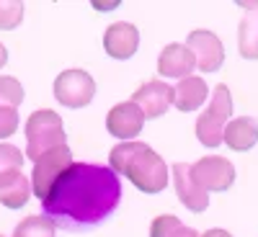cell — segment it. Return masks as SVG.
<instances>
[{"mask_svg": "<svg viewBox=\"0 0 258 237\" xmlns=\"http://www.w3.org/2000/svg\"><path fill=\"white\" fill-rule=\"evenodd\" d=\"M121 201V181L111 168L73 163L57 178L47 199L41 201L44 217L68 232L98 227L116 211Z\"/></svg>", "mask_w": 258, "mask_h": 237, "instance_id": "obj_1", "label": "cell"}, {"mask_svg": "<svg viewBox=\"0 0 258 237\" xmlns=\"http://www.w3.org/2000/svg\"><path fill=\"white\" fill-rule=\"evenodd\" d=\"M109 168L116 176L132 181L142 193H160L168 188V165L165 160L145 142H121L109 152Z\"/></svg>", "mask_w": 258, "mask_h": 237, "instance_id": "obj_2", "label": "cell"}, {"mask_svg": "<svg viewBox=\"0 0 258 237\" xmlns=\"http://www.w3.org/2000/svg\"><path fill=\"white\" fill-rule=\"evenodd\" d=\"M26 155L29 160H39L41 155L52 152L54 147L64 144L62 116L52 109H39L26 119Z\"/></svg>", "mask_w": 258, "mask_h": 237, "instance_id": "obj_3", "label": "cell"}, {"mask_svg": "<svg viewBox=\"0 0 258 237\" xmlns=\"http://www.w3.org/2000/svg\"><path fill=\"white\" fill-rule=\"evenodd\" d=\"M232 114V98H230V88L225 83H220L214 88L212 103L207 106V111L197 119V139L204 147H220L222 144V132L230 121Z\"/></svg>", "mask_w": 258, "mask_h": 237, "instance_id": "obj_4", "label": "cell"}, {"mask_svg": "<svg viewBox=\"0 0 258 237\" xmlns=\"http://www.w3.org/2000/svg\"><path fill=\"white\" fill-rule=\"evenodd\" d=\"M73 149L68 144H62V147H54L52 152L47 155H41L39 160H34V170H31V193L39 199V201H44L47 199V193L52 191V186L57 183V178L73 165Z\"/></svg>", "mask_w": 258, "mask_h": 237, "instance_id": "obj_5", "label": "cell"}, {"mask_svg": "<svg viewBox=\"0 0 258 237\" xmlns=\"http://www.w3.org/2000/svg\"><path fill=\"white\" fill-rule=\"evenodd\" d=\"M96 96V80L85 70H64L54 80V98L68 109H83Z\"/></svg>", "mask_w": 258, "mask_h": 237, "instance_id": "obj_6", "label": "cell"}, {"mask_svg": "<svg viewBox=\"0 0 258 237\" xmlns=\"http://www.w3.org/2000/svg\"><path fill=\"white\" fill-rule=\"evenodd\" d=\"M191 178L207 193L209 191H227L235 183V168L230 160L220 155H207L191 165Z\"/></svg>", "mask_w": 258, "mask_h": 237, "instance_id": "obj_7", "label": "cell"}, {"mask_svg": "<svg viewBox=\"0 0 258 237\" xmlns=\"http://www.w3.org/2000/svg\"><path fill=\"white\" fill-rule=\"evenodd\" d=\"M191 57H194V64L202 70V72H214L222 67L225 62V47L222 41L214 36L212 31H204V29H197L186 36V44H183Z\"/></svg>", "mask_w": 258, "mask_h": 237, "instance_id": "obj_8", "label": "cell"}, {"mask_svg": "<svg viewBox=\"0 0 258 237\" xmlns=\"http://www.w3.org/2000/svg\"><path fill=\"white\" fill-rule=\"evenodd\" d=\"M173 101V88L165 80H147L142 88L132 96V103L142 111L145 119H160Z\"/></svg>", "mask_w": 258, "mask_h": 237, "instance_id": "obj_9", "label": "cell"}, {"mask_svg": "<svg viewBox=\"0 0 258 237\" xmlns=\"http://www.w3.org/2000/svg\"><path fill=\"white\" fill-rule=\"evenodd\" d=\"M142 126H145V116L132 101L116 103L114 109L106 114V129H109V134H114L116 139L135 142V137H140V132H142Z\"/></svg>", "mask_w": 258, "mask_h": 237, "instance_id": "obj_10", "label": "cell"}, {"mask_svg": "<svg viewBox=\"0 0 258 237\" xmlns=\"http://www.w3.org/2000/svg\"><path fill=\"white\" fill-rule=\"evenodd\" d=\"M173 183H176V196L188 211H204L209 206V193L191 178V165L176 163L173 165Z\"/></svg>", "mask_w": 258, "mask_h": 237, "instance_id": "obj_11", "label": "cell"}, {"mask_svg": "<svg viewBox=\"0 0 258 237\" xmlns=\"http://www.w3.org/2000/svg\"><path fill=\"white\" fill-rule=\"evenodd\" d=\"M137 47H140V31H137V26L126 24V21L111 24L109 29H106V34H103V49L114 59L135 57Z\"/></svg>", "mask_w": 258, "mask_h": 237, "instance_id": "obj_12", "label": "cell"}, {"mask_svg": "<svg viewBox=\"0 0 258 237\" xmlns=\"http://www.w3.org/2000/svg\"><path fill=\"white\" fill-rule=\"evenodd\" d=\"M194 57L183 44H168L158 57V72L160 77H188L194 72Z\"/></svg>", "mask_w": 258, "mask_h": 237, "instance_id": "obj_13", "label": "cell"}, {"mask_svg": "<svg viewBox=\"0 0 258 237\" xmlns=\"http://www.w3.org/2000/svg\"><path fill=\"white\" fill-rule=\"evenodd\" d=\"M222 142L235 149V152H248V149L255 147L258 142V121L250 116H240L227 121L225 132H222Z\"/></svg>", "mask_w": 258, "mask_h": 237, "instance_id": "obj_14", "label": "cell"}, {"mask_svg": "<svg viewBox=\"0 0 258 237\" xmlns=\"http://www.w3.org/2000/svg\"><path fill=\"white\" fill-rule=\"evenodd\" d=\"M31 196V183L21 170H6L0 173V204L8 209H21L26 206Z\"/></svg>", "mask_w": 258, "mask_h": 237, "instance_id": "obj_15", "label": "cell"}, {"mask_svg": "<svg viewBox=\"0 0 258 237\" xmlns=\"http://www.w3.org/2000/svg\"><path fill=\"white\" fill-rule=\"evenodd\" d=\"M207 98H209V88H207L204 77L188 75V77H183V80L176 83L173 101H170V103H176L178 111H186L188 114V111H197Z\"/></svg>", "mask_w": 258, "mask_h": 237, "instance_id": "obj_16", "label": "cell"}, {"mask_svg": "<svg viewBox=\"0 0 258 237\" xmlns=\"http://www.w3.org/2000/svg\"><path fill=\"white\" fill-rule=\"evenodd\" d=\"M238 49H240V57L258 59V8H250L240 21Z\"/></svg>", "mask_w": 258, "mask_h": 237, "instance_id": "obj_17", "label": "cell"}, {"mask_svg": "<svg viewBox=\"0 0 258 237\" xmlns=\"http://www.w3.org/2000/svg\"><path fill=\"white\" fill-rule=\"evenodd\" d=\"M150 237H199V234L197 229L181 224V219L173 214H160L150 224Z\"/></svg>", "mask_w": 258, "mask_h": 237, "instance_id": "obj_18", "label": "cell"}, {"mask_svg": "<svg viewBox=\"0 0 258 237\" xmlns=\"http://www.w3.org/2000/svg\"><path fill=\"white\" fill-rule=\"evenodd\" d=\"M57 234V227L52 224V219H47L44 214L41 217H26L21 219L13 237H54Z\"/></svg>", "mask_w": 258, "mask_h": 237, "instance_id": "obj_19", "label": "cell"}, {"mask_svg": "<svg viewBox=\"0 0 258 237\" xmlns=\"http://www.w3.org/2000/svg\"><path fill=\"white\" fill-rule=\"evenodd\" d=\"M24 85H21L16 77L11 75H3L0 77V106L3 109H18L24 103Z\"/></svg>", "mask_w": 258, "mask_h": 237, "instance_id": "obj_20", "label": "cell"}, {"mask_svg": "<svg viewBox=\"0 0 258 237\" xmlns=\"http://www.w3.org/2000/svg\"><path fill=\"white\" fill-rule=\"evenodd\" d=\"M24 21V3L21 0H0V29L11 31Z\"/></svg>", "mask_w": 258, "mask_h": 237, "instance_id": "obj_21", "label": "cell"}, {"mask_svg": "<svg viewBox=\"0 0 258 237\" xmlns=\"http://www.w3.org/2000/svg\"><path fill=\"white\" fill-rule=\"evenodd\" d=\"M24 168V152L13 144L0 142V173L6 170H21Z\"/></svg>", "mask_w": 258, "mask_h": 237, "instance_id": "obj_22", "label": "cell"}, {"mask_svg": "<svg viewBox=\"0 0 258 237\" xmlns=\"http://www.w3.org/2000/svg\"><path fill=\"white\" fill-rule=\"evenodd\" d=\"M18 129V111L16 109H3L0 106V139H8Z\"/></svg>", "mask_w": 258, "mask_h": 237, "instance_id": "obj_23", "label": "cell"}, {"mask_svg": "<svg viewBox=\"0 0 258 237\" xmlns=\"http://www.w3.org/2000/svg\"><path fill=\"white\" fill-rule=\"evenodd\" d=\"M91 6H93L96 11H114V8L121 6V0H111V3H101V0H93Z\"/></svg>", "mask_w": 258, "mask_h": 237, "instance_id": "obj_24", "label": "cell"}, {"mask_svg": "<svg viewBox=\"0 0 258 237\" xmlns=\"http://www.w3.org/2000/svg\"><path fill=\"white\" fill-rule=\"evenodd\" d=\"M199 237H232L227 229H207L204 234H199Z\"/></svg>", "mask_w": 258, "mask_h": 237, "instance_id": "obj_25", "label": "cell"}, {"mask_svg": "<svg viewBox=\"0 0 258 237\" xmlns=\"http://www.w3.org/2000/svg\"><path fill=\"white\" fill-rule=\"evenodd\" d=\"M6 62H8V49H6V44H0V70L6 67Z\"/></svg>", "mask_w": 258, "mask_h": 237, "instance_id": "obj_26", "label": "cell"}, {"mask_svg": "<svg viewBox=\"0 0 258 237\" xmlns=\"http://www.w3.org/2000/svg\"><path fill=\"white\" fill-rule=\"evenodd\" d=\"M0 237H3V234H0Z\"/></svg>", "mask_w": 258, "mask_h": 237, "instance_id": "obj_27", "label": "cell"}]
</instances>
